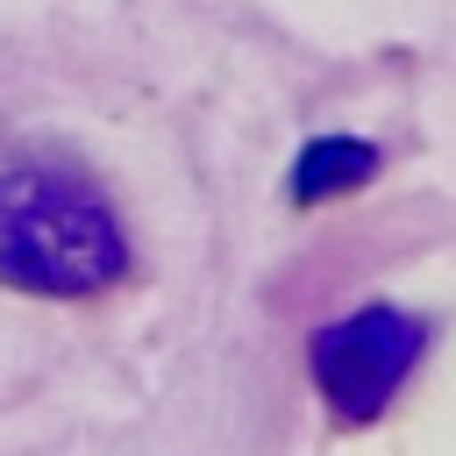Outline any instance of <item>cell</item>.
<instances>
[{
    "instance_id": "1",
    "label": "cell",
    "mask_w": 456,
    "mask_h": 456,
    "mask_svg": "<svg viewBox=\"0 0 456 456\" xmlns=\"http://www.w3.org/2000/svg\"><path fill=\"white\" fill-rule=\"evenodd\" d=\"M128 271L121 214L57 164L0 171V285L43 299H86Z\"/></svg>"
},
{
    "instance_id": "2",
    "label": "cell",
    "mask_w": 456,
    "mask_h": 456,
    "mask_svg": "<svg viewBox=\"0 0 456 456\" xmlns=\"http://www.w3.org/2000/svg\"><path fill=\"white\" fill-rule=\"evenodd\" d=\"M420 349H428V321L420 314H406V306H363V314H349V321H335V328L314 335L306 370H314V392L328 399V413L349 420V428H363L413 378Z\"/></svg>"
},
{
    "instance_id": "3",
    "label": "cell",
    "mask_w": 456,
    "mask_h": 456,
    "mask_svg": "<svg viewBox=\"0 0 456 456\" xmlns=\"http://www.w3.org/2000/svg\"><path fill=\"white\" fill-rule=\"evenodd\" d=\"M370 171H378V150H370V142H356V135H321V142H306L299 164H292V200H299V207H321V200H335V192H356Z\"/></svg>"
}]
</instances>
